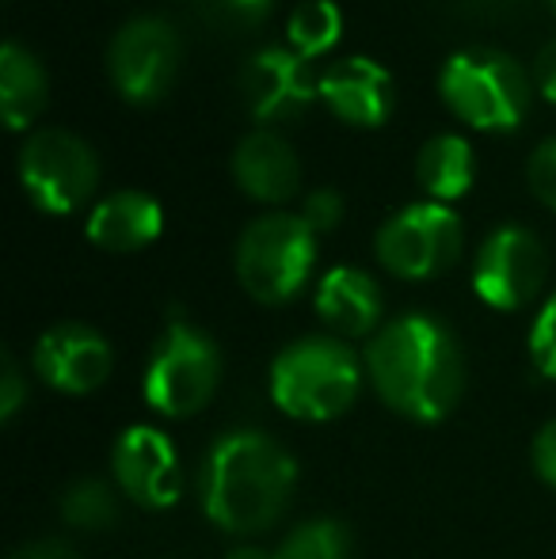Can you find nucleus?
I'll return each mask as SVG.
<instances>
[{
    "instance_id": "obj_1",
    "label": "nucleus",
    "mask_w": 556,
    "mask_h": 559,
    "mask_svg": "<svg viewBox=\"0 0 556 559\" xmlns=\"http://www.w3.org/2000/svg\"><path fill=\"white\" fill-rule=\"evenodd\" d=\"M366 373L381 404L412 423H438L458 407L465 358L450 328L435 317H401L374 335Z\"/></svg>"
},
{
    "instance_id": "obj_2",
    "label": "nucleus",
    "mask_w": 556,
    "mask_h": 559,
    "mask_svg": "<svg viewBox=\"0 0 556 559\" xmlns=\"http://www.w3.org/2000/svg\"><path fill=\"white\" fill-rule=\"evenodd\" d=\"M297 461L263 430H229L202 464V510L225 533H263L286 514Z\"/></svg>"
},
{
    "instance_id": "obj_3",
    "label": "nucleus",
    "mask_w": 556,
    "mask_h": 559,
    "mask_svg": "<svg viewBox=\"0 0 556 559\" xmlns=\"http://www.w3.org/2000/svg\"><path fill=\"white\" fill-rule=\"evenodd\" d=\"M363 389V366L340 338L309 335L289 343L271 366V396L289 419H340Z\"/></svg>"
},
{
    "instance_id": "obj_4",
    "label": "nucleus",
    "mask_w": 556,
    "mask_h": 559,
    "mask_svg": "<svg viewBox=\"0 0 556 559\" xmlns=\"http://www.w3.org/2000/svg\"><path fill=\"white\" fill-rule=\"evenodd\" d=\"M222 384V350L202 328L171 320L145 366V404L164 419L199 415Z\"/></svg>"
},
{
    "instance_id": "obj_5",
    "label": "nucleus",
    "mask_w": 556,
    "mask_h": 559,
    "mask_svg": "<svg viewBox=\"0 0 556 559\" xmlns=\"http://www.w3.org/2000/svg\"><path fill=\"white\" fill-rule=\"evenodd\" d=\"M446 107L473 130L507 133L527 118L530 84L519 61L499 50H461L438 73Z\"/></svg>"
},
{
    "instance_id": "obj_6",
    "label": "nucleus",
    "mask_w": 556,
    "mask_h": 559,
    "mask_svg": "<svg viewBox=\"0 0 556 559\" xmlns=\"http://www.w3.org/2000/svg\"><path fill=\"white\" fill-rule=\"evenodd\" d=\"M317 263V233L301 214H263L237 240V278L260 305H286Z\"/></svg>"
},
{
    "instance_id": "obj_7",
    "label": "nucleus",
    "mask_w": 556,
    "mask_h": 559,
    "mask_svg": "<svg viewBox=\"0 0 556 559\" xmlns=\"http://www.w3.org/2000/svg\"><path fill=\"white\" fill-rule=\"evenodd\" d=\"M20 183L43 214H73L96 191L99 160L76 133L38 130L20 148Z\"/></svg>"
},
{
    "instance_id": "obj_8",
    "label": "nucleus",
    "mask_w": 556,
    "mask_h": 559,
    "mask_svg": "<svg viewBox=\"0 0 556 559\" xmlns=\"http://www.w3.org/2000/svg\"><path fill=\"white\" fill-rule=\"evenodd\" d=\"M378 259L397 278L423 282L450 271L461 251V222L442 202H416L378 228Z\"/></svg>"
},
{
    "instance_id": "obj_9",
    "label": "nucleus",
    "mask_w": 556,
    "mask_h": 559,
    "mask_svg": "<svg viewBox=\"0 0 556 559\" xmlns=\"http://www.w3.org/2000/svg\"><path fill=\"white\" fill-rule=\"evenodd\" d=\"M545 271H549V255L542 240L522 225H499L476 251L473 289L492 309L514 312L542 294Z\"/></svg>"
},
{
    "instance_id": "obj_10",
    "label": "nucleus",
    "mask_w": 556,
    "mask_h": 559,
    "mask_svg": "<svg viewBox=\"0 0 556 559\" xmlns=\"http://www.w3.org/2000/svg\"><path fill=\"white\" fill-rule=\"evenodd\" d=\"M179 69V35L171 23L156 15H138L107 50V73L122 99L130 104H156L171 88Z\"/></svg>"
},
{
    "instance_id": "obj_11",
    "label": "nucleus",
    "mask_w": 556,
    "mask_h": 559,
    "mask_svg": "<svg viewBox=\"0 0 556 559\" xmlns=\"http://www.w3.org/2000/svg\"><path fill=\"white\" fill-rule=\"evenodd\" d=\"M111 472L119 491L145 510H168L179 502V456L168 435L156 427H130L111 449Z\"/></svg>"
},
{
    "instance_id": "obj_12",
    "label": "nucleus",
    "mask_w": 556,
    "mask_h": 559,
    "mask_svg": "<svg viewBox=\"0 0 556 559\" xmlns=\"http://www.w3.org/2000/svg\"><path fill=\"white\" fill-rule=\"evenodd\" d=\"M240 96L256 122H289L320 96V81L309 76V61L294 50L268 46L240 69Z\"/></svg>"
},
{
    "instance_id": "obj_13",
    "label": "nucleus",
    "mask_w": 556,
    "mask_h": 559,
    "mask_svg": "<svg viewBox=\"0 0 556 559\" xmlns=\"http://www.w3.org/2000/svg\"><path fill=\"white\" fill-rule=\"evenodd\" d=\"M111 343L88 324H54L35 343V373L50 389L88 396L111 377Z\"/></svg>"
},
{
    "instance_id": "obj_14",
    "label": "nucleus",
    "mask_w": 556,
    "mask_h": 559,
    "mask_svg": "<svg viewBox=\"0 0 556 559\" xmlns=\"http://www.w3.org/2000/svg\"><path fill=\"white\" fill-rule=\"evenodd\" d=\"M320 99L351 126H381L393 111V76L370 58H343L320 76Z\"/></svg>"
},
{
    "instance_id": "obj_15",
    "label": "nucleus",
    "mask_w": 556,
    "mask_h": 559,
    "mask_svg": "<svg viewBox=\"0 0 556 559\" xmlns=\"http://www.w3.org/2000/svg\"><path fill=\"white\" fill-rule=\"evenodd\" d=\"M233 179L256 202H286L301 187V164L279 133L256 130L233 153Z\"/></svg>"
},
{
    "instance_id": "obj_16",
    "label": "nucleus",
    "mask_w": 556,
    "mask_h": 559,
    "mask_svg": "<svg viewBox=\"0 0 556 559\" xmlns=\"http://www.w3.org/2000/svg\"><path fill=\"white\" fill-rule=\"evenodd\" d=\"M161 228H164V210L153 194L119 191L92 210L84 233L104 251H138L145 243H153L161 236Z\"/></svg>"
},
{
    "instance_id": "obj_17",
    "label": "nucleus",
    "mask_w": 556,
    "mask_h": 559,
    "mask_svg": "<svg viewBox=\"0 0 556 559\" xmlns=\"http://www.w3.org/2000/svg\"><path fill=\"white\" fill-rule=\"evenodd\" d=\"M317 312L335 335H366L381 320V289L358 266H335L317 286Z\"/></svg>"
},
{
    "instance_id": "obj_18",
    "label": "nucleus",
    "mask_w": 556,
    "mask_h": 559,
    "mask_svg": "<svg viewBox=\"0 0 556 559\" xmlns=\"http://www.w3.org/2000/svg\"><path fill=\"white\" fill-rule=\"evenodd\" d=\"M46 73L35 53H27L20 43L0 46V107H4L8 130H27L46 107Z\"/></svg>"
},
{
    "instance_id": "obj_19",
    "label": "nucleus",
    "mask_w": 556,
    "mask_h": 559,
    "mask_svg": "<svg viewBox=\"0 0 556 559\" xmlns=\"http://www.w3.org/2000/svg\"><path fill=\"white\" fill-rule=\"evenodd\" d=\"M473 148L458 133H438L416 156V179L435 202H453L473 187Z\"/></svg>"
},
{
    "instance_id": "obj_20",
    "label": "nucleus",
    "mask_w": 556,
    "mask_h": 559,
    "mask_svg": "<svg viewBox=\"0 0 556 559\" xmlns=\"http://www.w3.org/2000/svg\"><path fill=\"white\" fill-rule=\"evenodd\" d=\"M343 35V12L332 0H305L294 8L286 23V38L294 46V53H301L305 61L328 53Z\"/></svg>"
},
{
    "instance_id": "obj_21",
    "label": "nucleus",
    "mask_w": 556,
    "mask_h": 559,
    "mask_svg": "<svg viewBox=\"0 0 556 559\" xmlns=\"http://www.w3.org/2000/svg\"><path fill=\"white\" fill-rule=\"evenodd\" d=\"M61 518L76 530H92L104 533L119 522V495L107 479L84 476L61 495Z\"/></svg>"
},
{
    "instance_id": "obj_22",
    "label": "nucleus",
    "mask_w": 556,
    "mask_h": 559,
    "mask_svg": "<svg viewBox=\"0 0 556 559\" xmlns=\"http://www.w3.org/2000/svg\"><path fill=\"white\" fill-rule=\"evenodd\" d=\"M351 533L335 518H309L275 548V559H351Z\"/></svg>"
},
{
    "instance_id": "obj_23",
    "label": "nucleus",
    "mask_w": 556,
    "mask_h": 559,
    "mask_svg": "<svg viewBox=\"0 0 556 559\" xmlns=\"http://www.w3.org/2000/svg\"><path fill=\"white\" fill-rule=\"evenodd\" d=\"M271 8L275 0H194L199 20L222 35H248V31L263 27Z\"/></svg>"
},
{
    "instance_id": "obj_24",
    "label": "nucleus",
    "mask_w": 556,
    "mask_h": 559,
    "mask_svg": "<svg viewBox=\"0 0 556 559\" xmlns=\"http://www.w3.org/2000/svg\"><path fill=\"white\" fill-rule=\"evenodd\" d=\"M530 358H534L537 373L556 381V294L542 305L534 328H530Z\"/></svg>"
},
{
    "instance_id": "obj_25",
    "label": "nucleus",
    "mask_w": 556,
    "mask_h": 559,
    "mask_svg": "<svg viewBox=\"0 0 556 559\" xmlns=\"http://www.w3.org/2000/svg\"><path fill=\"white\" fill-rule=\"evenodd\" d=\"M527 179H530V191L537 194V202L556 210V138L542 141L534 148V156L527 164Z\"/></svg>"
},
{
    "instance_id": "obj_26",
    "label": "nucleus",
    "mask_w": 556,
    "mask_h": 559,
    "mask_svg": "<svg viewBox=\"0 0 556 559\" xmlns=\"http://www.w3.org/2000/svg\"><path fill=\"white\" fill-rule=\"evenodd\" d=\"M301 217H305V225H309L317 236L320 233H332V228L343 222V199L335 191H328V187H320V191L305 194Z\"/></svg>"
},
{
    "instance_id": "obj_27",
    "label": "nucleus",
    "mask_w": 556,
    "mask_h": 559,
    "mask_svg": "<svg viewBox=\"0 0 556 559\" xmlns=\"http://www.w3.org/2000/svg\"><path fill=\"white\" fill-rule=\"evenodd\" d=\"M23 396H27V384H23L20 366H15L12 354H4V361H0V419L12 423L15 412L23 407Z\"/></svg>"
},
{
    "instance_id": "obj_28",
    "label": "nucleus",
    "mask_w": 556,
    "mask_h": 559,
    "mask_svg": "<svg viewBox=\"0 0 556 559\" xmlns=\"http://www.w3.org/2000/svg\"><path fill=\"white\" fill-rule=\"evenodd\" d=\"M534 472L542 476V484L556 487V419L545 423L534 438Z\"/></svg>"
},
{
    "instance_id": "obj_29",
    "label": "nucleus",
    "mask_w": 556,
    "mask_h": 559,
    "mask_svg": "<svg viewBox=\"0 0 556 559\" xmlns=\"http://www.w3.org/2000/svg\"><path fill=\"white\" fill-rule=\"evenodd\" d=\"M534 84H537V92L549 99V104H556V38H553L549 46H542V53H537Z\"/></svg>"
},
{
    "instance_id": "obj_30",
    "label": "nucleus",
    "mask_w": 556,
    "mask_h": 559,
    "mask_svg": "<svg viewBox=\"0 0 556 559\" xmlns=\"http://www.w3.org/2000/svg\"><path fill=\"white\" fill-rule=\"evenodd\" d=\"M12 559H76V552L66 540H31Z\"/></svg>"
},
{
    "instance_id": "obj_31",
    "label": "nucleus",
    "mask_w": 556,
    "mask_h": 559,
    "mask_svg": "<svg viewBox=\"0 0 556 559\" xmlns=\"http://www.w3.org/2000/svg\"><path fill=\"white\" fill-rule=\"evenodd\" d=\"M225 559H275V552H268V548H256V545H245V548H233Z\"/></svg>"
},
{
    "instance_id": "obj_32",
    "label": "nucleus",
    "mask_w": 556,
    "mask_h": 559,
    "mask_svg": "<svg viewBox=\"0 0 556 559\" xmlns=\"http://www.w3.org/2000/svg\"><path fill=\"white\" fill-rule=\"evenodd\" d=\"M549 4H553V12H556V0H549Z\"/></svg>"
}]
</instances>
